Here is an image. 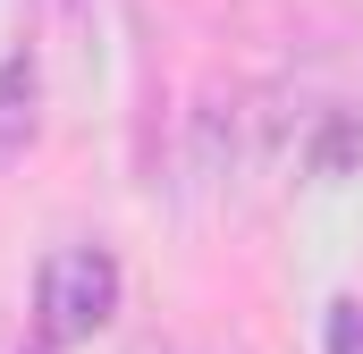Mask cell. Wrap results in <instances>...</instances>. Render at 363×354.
Returning a JSON list of instances; mask_svg holds the SVG:
<instances>
[{
	"label": "cell",
	"mask_w": 363,
	"mask_h": 354,
	"mask_svg": "<svg viewBox=\"0 0 363 354\" xmlns=\"http://www.w3.org/2000/svg\"><path fill=\"white\" fill-rule=\"evenodd\" d=\"M34 312H43V338H51V346L93 338V329L118 312V262H110L101 245H60V253L43 262Z\"/></svg>",
	"instance_id": "1"
},
{
	"label": "cell",
	"mask_w": 363,
	"mask_h": 354,
	"mask_svg": "<svg viewBox=\"0 0 363 354\" xmlns=\"http://www.w3.org/2000/svg\"><path fill=\"white\" fill-rule=\"evenodd\" d=\"M34 135H43V68H34V51H9L0 59V169L26 161Z\"/></svg>",
	"instance_id": "2"
},
{
	"label": "cell",
	"mask_w": 363,
	"mask_h": 354,
	"mask_svg": "<svg viewBox=\"0 0 363 354\" xmlns=\"http://www.w3.org/2000/svg\"><path fill=\"white\" fill-rule=\"evenodd\" d=\"M321 354H363V304L338 295L330 304V329H321Z\"/></svg>",
	"instance_id": "3"
},
{
	"label": "cell",
	"mask_w": 363,
	"mask_h": 354,
	"mask_svg": "<svg viewBox=\"0 0 363 354\" xmlns=\"http://www.w3.org/2000/svg\"><path fill=\"white\" fill-rule=\"evenodd\" d=\"M34 354H51V338H43V346H34Z\"/></svg>",
	"instance_id": "4"
}]
</instances>
